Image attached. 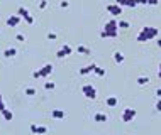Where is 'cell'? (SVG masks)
<instances>
[{
    "label": "cell",
    "instance_id": "obj_3",
    "mask_svg": "<svg viewBox=\"0 0 161 135\" xmlns=\"http://www.w3.org/2000/svg\"><path fill=\"white\" fill-rule=\"evenodd\" d=\"M53 69H54L53 64H49V63H47V64H44L41 69L34 71V73H32V78H36V80H37V78H47L49 74L53 73Z\"/></svg>",
    "mask_w": 161,
    "mask_h": 135
},
{
    "label": "cell",
    "instance_id": "obj_37",
    "mask_svg": "<svg viewBox=\"0 0 161 135\" xmlns=\"http://www.w3.org/2000/svg\"><path fill=\"white\" fill-rule=\"evenodd\" d=\"M158 78L161 80V63H160V71H158Z\"/></svg>",
    "mask_w": 161,
    "mask_h": 135
},
{
    "label": "cell",
    "instance_id": "obj_32",
    "mask_svg": "<svg viewBox=\"0 0 161 135\" xmlns=\"http://www.w3.org/2000/svg\"><path fill=\"white\" fill-rule=\"evenodd\" d=\"M31 132L32 134H37V125H31Z\"/></svg>",
    "mask_w": 161,
    "mask_h": 135
},
{
    "label": "cell",
    "instance_id": "obj_14",
    "mask_svg": "<svg viewBox=\"0 0 161 135\" xmlns=\"http://www.w3.org/2000/svg\"><path fill=\"white\" fill-rule=\"evenodd\" d=\"M109 117L105 113H95L93 115V122H107Z\"/></svg>",
    "mask_w": 161,
    "mask_h": 135
},
{
    "label": "cell",
    "instance_id": "obj_10",
    "mask_svg": "<svg viewBox=\"0 0 161 135\" xmlns=\"http://www.w3.org/2000/svg\"><path fill=\"white\" fill-rule=\"evenodd\" d=\"M51 117H53L54 120H65L66 118V113L63 110H60V108H54L53 112H51Z\"/></svg>",
    "mask_w": 161,
    "mask_h": 135
},
{
    "label": "cell",
    "instance_id": "obj_22",
    "mask_svg": "<svg viewBox=\"0 0 161 135\" xmlns=\"http://www.w3.org/2000/svg\"><path fill=\"white\" fill-rule=\"evenodd\" d=\"M24 93H26L27 96H34V95H36V90H34V88H26Z\"/></svg>",
    "mask_w": 161,
    "mask_h": 135
},
{
    "label": "cell",
    "instance_id": "obj_5",
    "mask_svg": "<svg viewBox=\"0 0 161 135\" xmlns=\"http://www.w3.org/2000/svg\"><path fill=\"white\" fill-rule=\"evenodd\" d=\"M136 115H137V112H136L134 108H124V112H122L121 118H122V122L129 123V122H132V120L136 118Z\"/></svg>",
    "mask_w": 161,
    "mask_h": 135
},
{
    "label": "cell",
    "instance_id": "obj_27",
    "mask_svg": "<svg viewBox=\"0 0 161 135\" xmlns=\"http://www.w3.org/2000/svg\"><path fill=\"white\" fill-rule=\"evenodd\" d=\"M60 5L63 7V9H68V7H70V2H68V0H61Z\"/></svg>",
    "mask_w": 161,
    "mask_h": 135
},
{
    "label": "cell",
    "instance_id": "obj_30",
    "mask_svg": "<svg viewBox=\"0 0 161 135\" xmlns=\"http://www.w3.org/2000/svg\"><path fill=\"white\" fill-rule=\"evenodd\" d=\"M56 37H58V36H56L54 32H49V34H47V39H49V41H56Z\"/></svg>",
    "mask_w": 161,
    "mask_h": 135
},
{
    "label": "cell",
    "instance_id": "obj_33",
    "mask_svg": "<svg viewBox=\"0 0 161 135\" xmlns=\"http://www.w3.org/2000/svg\"><path fill=\"white\" fill-rule=\"evenodd\" d=\"M139 4H141V5H148V2H146V0H137V5H139Z\"/></svg>",
    "mask_w": 161,
    "mask_h": 135
},
{
    "label": "cell",
    "instance_id": "obj_29",
    "mask_svg": "<svg viewBox=\"0 0 161 135\" xmlns=\"http://www.w3.org/2000/svg\"><path fill=\"white\" fill-rule=\"evenodd\" d=\"M5 103H4V98H2V95H0V112H4L5 110Z\"/></svg>",
    "mask_w": 161,
    "mask_h": 135
},
{
    "label": "cell",
    "instance_id": "obj_24",
    "mask_svg": "<svg viewBox=\"0 0 161 135\" xmlns=\"http://www.w3.org/2000/svg\"><path fill=\"white\" fill-rule=\"evenodd\" d=\"M46 132H47L46 127H37V134H36V135H44Z\"/></svg>",
    "mask_w": 161,
    "mask_h": 135
},
{
    "label": "cell",
    "instance_id": "obj_21",
    "mask_svg": "<svg viewBox=\"0 0 161 135\" xmlns=\"http://www.w3.org/2000/svg\"><path fill=\"white\" fill-rule=\"evenodd\" d=\"M119 29H129V22L127 20H119Z\"/></svg>",
    "mask_w": 161,
    "mask_h": 135
},
{
    "label": "cell",
    "instance_id": "obj_25",
    "mask_svg": "<svg viewBox=\"0 0 161 135\" xmlns=\"http://www.w3.org/2000/svg\"><path fill=\"white\" fill-rule=\"evenodd\" d=\"M15 39L19 41V42H24V41H26V36H24V34H17V36H15Z\"/></svg>",
    "mask_w": 161,
    "mask_h": 135
},
{
    "label": "cell",
    "instance_id": "obj_18",
    "mask_svg": "<svg viewBox=\"0 0 161 135\" xmlns=\"http://www.w3.org/2000/svg\"><path fill=\"white\" fill-rule=\"evenodd\" d=\"M114 61L117 63V64L124 63V54H122V53H119V51H117V53H114Z\"/></svg>",
    "mask_w": 161,
    "mask_h": 135
},
{
    "label": "cell",
    "instance_id": "obj_35",
    "mask_svg": "<svg viewBox=\"0 0 161 135\" xmlns=\"http://www.w3.org/2000/svg\"><path fill=\"white\" fill-rule=\"evenodd\" d=\"M156 96H158V98H161V88H158V90H156Z\"/></svg>",
    "mask_w": 161,
    "mask_h": 135
},
{
    "label": "cell",
    "instance_id": "obj_8",
    "mask_svg": "<svg viewBox=\"0 0 161 135\" xmlns=\"http://www.w3.org/2000/svg\"><path fill=\"white\" fill-rule=\"evenodd\" d=\"M105 10H107L109 14H112V15H121L122 14V7L117 5V4H110V5L105 7Z\"/></svg>",
    "mask_w": 161,
    "mask_h": 135
},
{
    "label": "cell",
    "instance_id": "obj_7",
    "mask_svg": "<svg viewBox=\"0 0 161 135\" xmlns=\"http://www.w3.org/2000/svg\"><path fill=\"white\" fill-rule=\"evenodd\" d=\"M71 53H73V47L70 46V44H65V46L61 47V49L58 51V53H56V58H58V59H63V58L70 56Z\"/></svg>",
    "mask_w": 161,
    "mask_h": 135
},
{
    "label": "cell",
    "instance_id": "obj_23",
    "mask_svg": "<svg viewBox=\"0 0 161 135\" xmlns=\"http://www.w3.org/2000/svg\"><path fill=\"white\" fill-rule=\"evenodd\" d=\"M44 88H46V90H54L56 85H54L53 81H46V83H44Z\"/></svg>",
    "mask_w": 161,
    "mask_h": 135
},
{
    "label": "cell",
    "instance_id": "obj_36",
    "mask_svg": "<svg viewBox=\"0 0 161 135\" xmlns=\"http://www.w3.org/2000/svg\"><path fill=\"white\" fill-rule=\"evenodd\" d=\"M156 44H158V47H160V49H161V37H160V39H158V41H156Z\"/></svg>",
    "mask_w": 161,
    "mask_h": 135
},
{
    "label": "cell",
    "instance_id": "obj_1",
    "mask_svg": "<svg viewBox=\"0 0 161 135\" xmlns=\"http://www.w3.org/2000/svg\"><path fill=\"white\" fill-rule=\"evenodd\" d=\"M117 36H119V22L114 19L105 22V27L100 32V37H104V39H115Z\"/></svg>",
    "mask_w": 161,
    "mask_h": 135
},
{
    "label": "cell",
    "instance_id": "obj_4",
    "mask_svg": "<svg viewBox=\"0 0 161 135\" xmlns=\"http://www.w3.org/2000/svg\"><path fill=\"white\" fill-rule=\"evenodd\" d=\"M81 93H83V96L88 98V100H95V98H97V88H95L93 85H83Z\"/></svg>",
    "mask_w": 161,
    "mask_h": 135
},
{
    "label": "cell",
    "instance_id": "obj_16",
    "mask_svg": "<svg viewBox=\"0 0 161 135\" xmlns=\"http://www.w3.org/2000/svg\"><path fill=\"white\" fill-rule=\"evenodd\" d=\"M76 51H78L80 54H85V56L92 54V49H88L87 46H78V47H76Z\"/></svg>",
    "mask_w": 161,
    "mask_h": 135
},
{
    "label": "cell",
    "instance_id": "obj_19",
    "mask_svg": "<svg viewBox=\"0 0 161 135\" xmlns=\"http://www.w3.org/2000/svg\"><path fill=\"white\" fill-rule=\"evenodd\" d=\"M148 83H149L148 76H139V78H137V85H139V86H144V85H148Z\"/></svg>",
    "mask_w": 161,
    "mask_h": 135
},
{
    "label": "cell",
    "instance_id": "obj_13",
    "mask_svg": "<svg viewBox=\"0 0 161 135\" xmlns=\"http://www.w3.org/2000/svg\"><path fill=\"white\" fill-rule=\"evenodd\" d=\"M15 54H17V49L15 47H7L5 51H4V56L5 58H15Z\"/></svg>",
    "mask_w": 161,
    "mask_h": 135
},
{
    "label": "cell",
    "instance_id": "obj_26",
    "mask_svg": "<svg viewBox=\"0 0 161 135\" xmlns=\"http://www.w3.org/2000/svg\"><path fill=\"white\" fill-rule=\"evenodd\" d=\"M155 110L156 112H161V98H158V101H156V105H155Z\"/></svg>",
    "mask_w": 161,
    "mask_h": 135
},
{
    "label": "cell",
    "instance_id": "obj_31",
    "mask_svg": "<svg viewBox=\"0 0 161 135\" xmlns=\"http://www.w3.org/2000/svg\"><path fill=\"white\" fill-rule=\"evenodd\" d=\"M148 2V5H158L160 4V0H146Z\"/></svg>",
    "mask_w": 161,
    "mask_h": 135
},
{
    "label": "cell",
    "instance_id": "obj_20",
    "mask_svg": "<svg viewBox=\"0 0 161 135\" xmlns=\"http://www.w3.org/2000/svg\"><path fill=\"white\" fill-rule=\"evenodd\" d=\"M137 5V0H124V7H131V9H134Z\"/></svg>",
    "mask_w": 161,
    "mask_h": 135
},
{
    "label": "cell",
    "instance_id": "obj_6",
    "mask_svg": "<svg viewBox=\"0 0 161 135\" xmlns=\"http://www.w3.org/2000/svg\"><path fill=\"white\" fill-rule=\"evenodd\" d=\"M17 15H20L22 19L26 20L27 24H34V17L29 14V10H27L26 7H19V10H17Z\"/></svg>",
    "mask_w": 161,
    "mask_h": 135
},
{
    "label": "cell",
    "instance_id": "obj_12",
    "mask_svg": "<svg viewBox=\"0 0 161 135\" xmlns=\"http://www.w3.org/2000/svg\"><path fill=\"white\" fill-rule=\"evenodd\" d=\"M105 105H107V107H110V108H114V107H117V105H119V100H117L115 96H109V98H105Z\"/></svg>",
    "mask_w": 161,
    "mask_h": 135
},
{
    "label": "cell",
    "instance_id": "obj_17",
    "mask_svg": "<svg viewBox=\"0 0 161 135\" xmlns=\"http://www.w3.org/2000/svg\"><path fill=\"white\" fill-rule=\"evenodd\" d=\"M97 76H100V78H104L105 74H107V71H105V68H100V66H95V71H93Z\"/></svg>",
    "mask_w": 161,
    "mask_h": 135
},
{
    "label": "cell",
    "instance_id": "obj_34",
    "mask_svg": "<svg viewBox=\"0 0 161 135\" xmlns=\"http://www.w3.org/2000/svg\"><path fill=\"white\" fill-rule=\"evenodd\" d=\"M115 4H117V5H121V7H124V0H115Z\"/></svg>",
    "mask_w": 161,
    "mask_h": 135
},
{
    "label": "cell",
    "instance_id": "obj_2",
    "mask_svg": "<svg viewBox=\"0 0 161 135\" xmlns=\"http://www.w3.org/2000/svg\"><path fill=\"white\" fill-rule=\"evenodd\" d=\"M158 36H160L158 27H142L137 34V42H148L151 39H156Z\"/></svg>",
    "mask_w": 161,
    "mask_h": 135
},
{
    "label": "cell",
    "instance_id": "obj_28",
    "mask_svg": "<svg viewBox=\"0 0 161 135\" xmlns=\"http://www.w3.org/2000/svg\"><path fill=\"white\" fill-rule=\"evenodd\" d=\"M46 7H47V0H41L39 2V9L42 10V9H46Z\"/></svg>",
    "mask_w": 161,
    "mask_h": 135
},
{
    "label": "cell",
    "instance_id": "obj_9",
    "mask_svg": "<svg viewBox=\"0 0 161 135\" xmlns=\"http://www.w3.org/2000/svg\"><path fill=\"white\" fill-rule=\"evenodd\" d=\"M19 24H20V15H17V14H15V15H10V17L7 19V26L9 27H17Z\"/></svg>",
    "mask_w": 161,
    "mask_h": 135
},
{
    "label": "cell",
    "instance_id": "obj_15",
    "mask_svg": "<svg viewBox=\"0 0 161 135\" xmlns=\"http://www.w3.org/2000/svg\"><path fill=\"white\" fill-rule=\"evenodd\" d=\"M2 115H4V118H5L7 122H10L14 118V113H12V110H9V108H5L4 112H2Z\"/></svg>",
    "mask_w": 161,
    "mask_h": 135
},
{
    "label": "cell",
    "instance_id": "obj_11",
    "mask_svg": "<svg viewBox=\"0 0 161 135\" xmlns=\"http://www.w3.org/2000/svg\"><path fill=\"white\" fill-rule=\"evenodd\" d=\"M95 66H97V64H95V63H92V64H88V66L81 68L80 71H78V74H80V76H85V74L93 73V71H95Z\"/></svg>",
    "mask_w": 161,
    "mask_h": 135
}]
</instances>
